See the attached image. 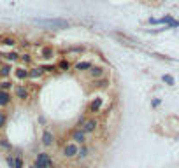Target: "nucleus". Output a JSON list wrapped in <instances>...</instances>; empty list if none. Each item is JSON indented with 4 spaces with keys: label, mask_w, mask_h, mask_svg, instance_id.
Wrapping results in <instances>:
<instances>
[{
    "label": "nucleus",
    "mask_w": 179,
    "mask_h": 168,
    "mask_svg": "<svg viewBox=\"0 0 179 168\" xmlns=\"http://www.w3.org/2000/svg\"><path fill=\"white\" fill-rule=\"evenodd\" d=\"M39 67L42 68V72H44V74H46V72H49V74H51V72L58 70V67H56V65H39Z\"/></svg>",
    "instance_id": "nucleus-23"
},
{
    "label": "nucleus",
    "mask_w": 179,
    "mask_h": 168,
    "mask_svg": "<svg viewBox=\"0 0 179 168\" xmlns=\"http://www.w3.org/2000/svg\"><path fill=\"white\" fill-rule=\"evenodd\" d=\"M14 77L19 81H27L28 79V68L27 67H18V68H14Z\"/></svg>",
    "instance_id": "nucleus-13"
},
{
    "label": "nucleus",
    "mask_w": 179,
    "mask_h": 168,
    "mask_svg": "<svg viewBox=\"0 0 179 168\" xmlns=\"http://www.w3.org/2000/svg\"><path fill=\"white\" fill-rule=\"evenodd\" d=\"M42 75H44V72H42L40 67H32V68H28V79L37 81V79H42Z\"/></svg>",
    "instance_id": "nucleus-12"
},
{
    "label": "nucleus",
    "mask_w": 179,
    "mask_h": 168,
    "mask_svg": "<svg viewBox=\"0 0 179 168\" xmlns=\"http://www.w3.org/2000/svg\"><path fill=\"white\" fill-rule=\"evenodd\" d=\"M84 51V47L83 46H74V47H69L67 49V54H72V53H83Z\"/></svg>",
    "instance_id": "nucleus-25"
},
{
    "label": "nucleus",
    "mask_w": 179,
    "mask_h": 168,
    "mask_svg": "<svg viewBox=\"0 0 179 168\" xmlns=\"http://www.w3.org/2000/svg\"><path fill=\"white\" fill-rule=\"evenodd\" d=\"M100 119L97 117V116H90V117H86L84 123L81 124V130L86 133V135H95V133L100 130Z\"/></svg>",
    "instance_id": "nucleus-2"
},
{
    "label": "nucleus",
    "mask_w": 179,
    "mask_h": 168,
    "mask_svg": "<svg viewBox=\"0 0 179 168\" xmlns=\"http://www.w3.org/2000/svg\"><path fill=\"white\" fill-rule=\"evenodd\" d=\"M19 56H21V54L16 53V51H13V53H5V54H2V58H4L5 62H18Z\"/></svg>",
    "instance_id": "nucleus-16"
},
{
    "label": "nucleus",
    "mask_w": 179,
    "mask_h": 168,
    "mask_svg": "<svg viewBox=\"0 0 179 168\" xmlns=\"http://www.w3.org/2000/svg\"><path fill=\"white\" fill-rule=\"evenodd\" d=\"M158 105H160V98H155V100L151 102V107H155V109H156Z\"/></svg>",
    "instance_id": "nucleus-30"
},
{
    "label": "nucleus",
    "mask_w": 179,
    "mask_h": 168,
    "mask_svg": "<svg viewBox=\"0 0 179 168\" xmlns=\"http://www.w3.org/2000/svg\"><path fill=\"white\" fill-rule=\"evenodd\" d=\"M77 152H79V146H77V144H74V142L63 144V147H62V158L63 159H76Z\"/></svg>",
    "instance_id": "nucleus-6"
},
{
    "label": "nucleus",
    "mask_w": 179,
    "mask_h": 168,
    "mask_svg": "<svg viewBox=\"0 0 179 168\" xmlns=\"http://www.w3.org/2000/svg\"><path fill=\"white\" fill-rule=\"evenodd\" d=\"M5 124H7V114H5V112H2V111H0V130L4 128Z\"/></svg>",
    "instance_id": "nucleus-26"
},
{
    "label": "nucleus",
    "mask_w": 179,
    "mask_h": 168,
    "mask_svg": "<svg viewBox=\"0 0 179 168\" xmlns=\"http://www.w3.org/2000/svg\"><path fill=\"white\" fill-rule=\"evenodd\" d=\"M69 138H70V142H74V144H77V146H84V144H88V135H86L84 131L81 128H72L70 133H69Z\"/></svg>",
    "instance_id": "nucleus-4"
},
{
    "label": "nucleus",
    "mask_w": 179,
    "mask_h": 168,
    "mask_svg": "<svg viewBox=\"0 0 179 168\" xmlns=\"http://www.w3.org/2000/svg\"><path fill=\"white\" fill-rule=\"evenodd\" d=\"M40 54H42V58H51V56H54V49L53 47H42L40 49Z\"/></svg>",
    "instance_id": "nucleus-20"
},
{
    "label": "nucleus",
    "mask_w": 179,
    "mask_h": 168,
    "mask_svg": "<svg viewBox=\"0 0 179 168\" xmlns=\"http://www.w3.org/2000/svg\"><path fill=\"white\" fill-rule=\"evenodd\" d=\"M0 147L5 151H13V146H11V142H7L5 138H0Z\"/></svg>",
    "instance_id": "nucleus-24"
},
{
    "label": "nucleus",
    "mask_w": 179,
    "mask_h": 168,
    "mask_svg": "<svg viewBox=\"0 0 179 168\" xmlns=\"http://www.w3.org/2000/svg\"><path fill=\"white\" fill-rule=\"evenodd\" d=\"M35 23L39 27H44L48 30H63V28L70 27V21L62 18H53V19H35Z\"/></svg>",
    "instance_id": "nucleus-1"
},
{
    "label": "nucleus",
    "mask_w": 179,
    "mask_h": 168,
    "mask_svg": "<svg viewBox=\"0 0 179 168\" xmlns=\"http://www.w3.org/2000/svg\"><path fill=\"white\" fill-rule=\"evenodd\" d=\"M28 168H35V166H33V165H30V166H28Z\"/></svg>",
    "instance_id": "nucleus-32"
},
{
    "label": "nucleus",
    "mask_w": 179,
    "mask_h": 168,
    "mask_svg": "<svg viewBox=\"0 0 179 168\" xmlns=\"http://www.w3.org/2000/svg\"><path fill=\"white\" fill-rule=\"evenodd\" d=\"M0 44H4V46H16L18 44V40H16V37H0Z\"/></svg>",
    "instance_id": "nucleus-17"
},
{
    "label": "nucleus",
    "mask_w": 179,
    "mask_h": 168,
    "mask_svg": "<svg viewBox=\"0 0 179 168\" xmlns=\"http://www.w3.org/2000/svg\"><path fill=\"white\" fill-rule=\"evenodd\" d=\"M54 142H56V135H54V131H51L49 128H46L44 131H42V135H40V144L44 147H53Z\"/></svg>",
    "instance_id": "nucleus-8"
},
{
    "label": "nucleus",
    "mask_w": 179,
    "mask_h": 168,
    "mask_svg": "<svg viewBox=\"0 0 179 168\" xmlns=\"http://www.w3.org/2000/svg\"><path fill=\"white\" fill-rule=\"evenodd\" d=\"M88 77H90V81H95V79H100V77H105V67H102V65H93V67L88 70Z\"/></svg>",
    "instance_id": "nucleus-9"
},
{
    "label": "nucleus",
    "mask_w": 179,
    "mask_h": 168,
    "mask_svg": "<svg viewBox=\"0 0 179 168\" xmlns=\"http://www.w3.org/2000/svg\"><path fill=\"white\" fill-rule=\"evenodd\" d=\"M91 67H93L91 62H77L76 65H74V70L76 72H88Z\"/></svg>",
    "instance_id": "nucleus-15"
},
{
    "label": "nucleus",
    "mask_w": 179,
    "mask_h": 168,
    "mask_svg": "<svg viewBox=\"0 0 179 168\" xmlns=\"http://www.w3.org/2000/svg\"><path fill=\"white\" fill-rule=\"evenodd\" d=\"M14 88V84L11 82V81H2L0 82V91H9V89Z\"/></svg>",
    "instance_id": "nucleus-21"
},
{
    "label": "nucleus",
    "mask_w": 179,
    "mask_h": 168,
    "mask_svg": "<svg viewBox=\"0 0 179 168\" xmlns=\"http://www.w3.org/2000/svg\"><path fill=\"white\" fill-rule=\"evenodd\" d=\"M14 98H18L19 102H28L30 100V89L25 84H16L14 86Z\"/></svg>",
    "instance_id": "nucleus-7"
},
{
    "label": "nucleus",
    "mask_w": 179,
    "mask_h": 168,
    "mask_svg": "<svg viewBox=\"0 0 179 168\" xmlns=\"http://www.w3.org/2000/svg\"><path fill=\"white\" fill-rule=\"evenodd\" d=\"M90 152H91V146H90V144L81 146V147H79V152H77V156H76V161H77V163H81V161H86V159L90 158Z\"/></svg>",
    "instance_id": "nucleus-10"
},
{
    "label": "nucleus",
    "mask_w": 179,
    "mask_h": 168,
    "mask_svg": "<svg viewBox=\"0 0 179 168\" xmlns=\"http://www.w3.org/2000/svg\"><path fill=\"white\" fill-rule=\"evenodd\" d=\"M5 161H7V165H9V168H14V156H7Z\"/></svg>",
    "instance_id": "nucleus-29"
},
{
    "label": "nucleus",
    "mask_w": 179,
    "mask_h": 168,
    "mask_svg": "<svg viewBox=\"0 0 179 168\" xmlns=\"http://www.w3.org/2000/svg\"><path fill=\"white\" fill-rule=\"evenodd\" d=\"M13 102V96H11L9 91H0V107H7Z\"/></svg>",
    "instance_id": "nucleus-14"
},
{
    "label": "nucleus",
    "mask_w": 179,
    "mask_h": 168,
    "mask_svg": "<svg viewBox=\"0 0 179 168\" xmlns=\"http://www.w3.org/2000/svg\"><path fill=\"white\" fill-rule=\"evenodd\" d=\"M102 109H104V96H95V98H91V102L88 103L86 112L91 114V116H97V114L102 112Z\"/></svg>",
    "instance_id": "nucleus-5"
},
{
    "label": "nucleus",
    "mask_w": 179,
    "mask_h": 168,
    "mask_svg": "<svg viewBox=\"0 0 179 168\" xmlns=\"http://www.w3.org/2000/svg\"><path fill=\"white\" fill-rule=\"evenodd\" d=\"M19 60H23L25 63H32V54L30 53H23L21 56H19Z\"/></svg>",
    "instance_id": "nucleus-28"
},
{
    "label": "nucleus",
    "mask_w": 179,
    "mask_h": 168,
    "mask_svg": "<svg viewBox=\"0 0 179 168\" xmlns=\"http://www.w3.org/2000/svg\"><path fill=\"white\" fill-rule=\"evenodd\" d=\"M161 81H163V82H165L167 86H174V84H176L174 77H172V75H170V74H165V75H163V77H161Z\"/></svg>",
    "instance_id": "nucleus-22"
},
{
    "label": "nucleus",
    "mask_w": 179,
    "mask_h": 168,
    "mask_svg": "<svg viewBox=\"0 0 179 168\" xmlns=\"http://www.w3.org/2000/svg\"><path fill=\"white\" fill-rule=\"evenodd\" d=\"M11 72H13V68H11L9 63H5V65H0V77L4 79V77H9Z\"/></svg>",
    "instance_id": "nucleus-18"
},
{
    "label": "nucleus",
    "mask_w": 179,
    "mask_h": 168,
    "mask_svg": "<svg viewBox=\"0 0 179 168\" xmlns=\"http://www.w3.org/2000/svg\"><path fill=\"white\" fill-rule=\"evenodd\" d=\"M33 166L35 168H56V165H54V159L51 158L49 152H39L35 156Z\"/></svg>",
    "instance_id": "nucleus-3"
},
{
    "label": "nucleus",
    "mask_w": 179,
    "mask_h": 168,
    "mask_svg": "<svg viewBox=\"0 0 179 168\" xmlns=\"http://www.w3.org/2000/svg\"><path fill=\"white\" fill-rule=\"evenodd\" d=\"M77 168H90V166H88V165H79Z\"/></svg>",
    "instance_id": "nucleus-31"
},
{
    "label": "nucleus",
    "mask_w": 179,
    "mask_h": 168,
    "mask_svg": "<svg viewBox=\"0 0 179 168\" xmlns=\"http://www.w3.org/2000/svg\"><path fill=\"white\" fill-rule=\"evenodd\" d=\"M56 67H58V70L67 72V70H70V67H72V65H70V62H69V60H62V62H60Z\"/></svg>",
    "instance_id": "nucleus-19"
},
{
    "label": "nucleus",
    "mask_w": 179,
    "mask_h": 168,
    "mask_svg": "<svg viewBox=\"0 0 179 168\" xmlns=\"http://www.w3.org/2000/svg\"><path fill=\"white\" fill-rule=\"evenodd\" d=\"M23 158L21 156H14V168H23Z\"/></svg>",
    "instance_id": "nucleus-27"
},
{
    "label": "nucleus",
    "mask_w": 179,
    "mask_h": 168,
    "mask_svg": "<svg viewBox=\"0 0 179 168\" xmlns=\"http://www.w3.org/2000/svg\"><path fill=\"white\" fill-rule=\"evenodd\" d=\"M109 86H111V79H109L107 75L91 81V88H95V89H105V88H109Z\"/></svg>",
    "instance_id": "nucleus-11"
}]
</instances>
